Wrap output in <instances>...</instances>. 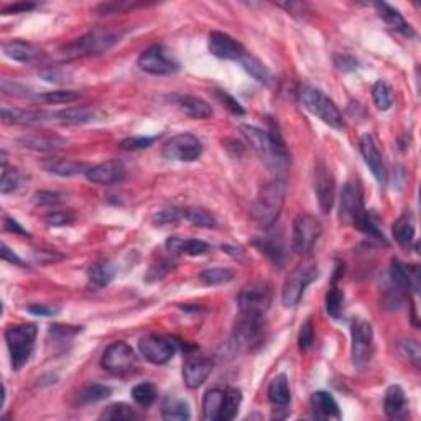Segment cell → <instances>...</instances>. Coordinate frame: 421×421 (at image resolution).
Wrapping results in <instances>:
<instances>
[{"label":"cell","mask_w":421,"mask_h":421,"mask_svg":"<svg viewBox=\"0 0 421 421\" xmlns=\"http://www.w3.org/2000/svg\"><path fill=\"white\" fill-rule=\"evenodd\" d=\"M285 203V184L280 180H272L259 189L254 204L252 217L259 226L270 229L279 221Z\"/></svg>","instance_id":"2"},{"label":"cell","mask_w":421,"mask_h":421,"mask_svg":"<svg viewBox=\"0 0 421 421\" xmlns=\"http://www.w3.org/2000/svg\"><path fill=\"white\" fill-rule=\"evenodd\" d=\"M138 68L153 76H171L180 69V63L165 46L155 45L140 54Z\"/></svg>","instance_id":"10"},{"label":"cell","mask_w":421,"mask_h":421,"mask_svg":"<svg viewBox=\"0 0 421 421\" xmlns=\"http://www.w3.org/2000/svg\"><path fill=\"white\" fill-rule=\"evenodd\" d=\"M6 229H7V230H10V233H15V234L28 235L27 230H25L23 227L20 226L19 222L15 221V219H10V217H7V219H6Z\"/></svg>","instance_id":"59"},{"label":"cell","mask_w":421,"mask_h":421,"mask_svg":"<svg viewBox=\"0 0 421 421\" xmlns=\"http://www.w3.org/2000/svg\"><path fill=\"white\" fill-rule=\"evenodd\" d=\"M360 153H362V157H364V162L367 163V166L370 168V171H372V175L376 176L378 183L385 184L387 180H389V173H387L384 157H382L377 143L374 142V138L370 136H364L360 138Z\"/></svg>","instance_id":"20"},{"label":"cell","mask_w":421,"mask_h":421,"mask_svg":"<svg viewBox=\"0 0 421 421\" xmlns=\"http://www.w3.org/2000/svg\"><path fill=\"white\" fill-rule=\"evenodd\" d=\"M35 7H36L35 3H27V2L14 3V6H8L3 8L2 14H23V12L32 10V8H35Z\"/></svg>","instance_id":"55"},{"label":"cell","mask_w":421,"mask_h":421,"mask_svg":"<svg viewBox=\"0 0 421 421\" xmlns=\"http://www.w3.org/2000/svg\"><path fill=\"white\" fill-rule=\"evenodd\" d=\"M86 178L94 184L100 186H112V184L120 183L125 178V166L120 162L111 160V162L99 163V165L91 166L86 171Z\"/></svg>","instance_id":"19"},{"label":"cell","mask_w":421,"mask_h":421,"mask_svg":"<svg viewBox=\"0 0 421 421\" xmlns=\"http://www.w3.org/2000/svg\"><path fill=\"white\" fill-rule=\"evenodd\" d=\"M2 119L12 124H38L48 120V112L20 111V109H2Z\"/></svg>","instance_id":"32"},{"label":"cell","mask_w":421,"mask_h":421,"mask_svg":"<svg viewBox=\"0 0 421 421\" xmlns=\"http://www.w3.org/2000/svg\"><path fill=\"white\" fill-rule=\"evenodd\" d=\"M181 216L196 227H208V229L209 227H216V219L210 216L208 210H204L201 208L181 209Z\"/></svg>","instance_id":"43"},{"label":"cell","mask_w":421,"mask_h":421,"mask_svg":"<svg viewBox=\"0 0 421 421\" xmlns=\"http://www.w3.org/2000/svg\"><path fill=\"white\" fill-rule=\"evenodd\" d=\"M241 132L268 166L275 168V170L286 166L290 155L283 138L275 127L262 130L255 125H241Z\"/></svg>","instance_id":"1"},{"label":"cell","mask_w":421,"mask_h":421,"mask_svg":"<svg viewBox=\"0 0 421 421\" xmlns=\"http://www.w3.org/2000/svg\"><path fill=\"white\" fill-rule=\"evenodd\" d=\"M43 168L48 173L63 176V178H71V176H78V175H86V171L89 170L86 163L81 162H74V160H65V158H54L48 160V162L43 163Z\"/></svg>","instance_id":"25"},{"label":"cell","mask_w":421,"mask_h":421,"mask_svg":"<svg viewBox=\"0 0 421 421\" xmlns=\"http://www.w3.org/2000/svg\"><path fill=\"white\" fill-rule=\"evenodd\" d=\"M372 98L378 111H389L391 105H393L395 92L389 83L377 81L372 87Z\"/></svg>","instance_id":"37"},{"label":"cell","mask_w":421,"mask_h":421,"mask_svg":"<svg viewBox=\"0 0 421 421\" xmlns=\"http://www.w3.org/2000/svg\"><path fill=\"white\" fill-rule=\"evenodd\" d=\"M398 351L402 354L408 362L415 365V367H420V360H421V349L420 344L416 343L415 339H403L398 343Z\"/></svg>","instance_id":"46"},{"label":"cell","mask_w":421,"mask_h":421,"mask_svg":"<svg viewBox=\"0 0 421 421\" xmlns=\"http://www.w3.org/2000/svg\"><path fill=\"white\" fill-rule=\"evenodd\" d=\"M76 219V214L73 210H53V213H50L48 216L45 217L46 224L48 226H69L73 224Z\"/></svg>","instance_id":"48"},{"label":"cell","mask_w":421,"mask_h":421,"mask_svg":"<svg viewBox=\"0 0 421 421\" xmlns=\"http://www.w3.org/2000/svg\"><path fill=\"white\" fill-rule=\"evenodd\" d=\"M99 418L105 421H130L137 418V413L127 403H112L100 413Z\"/></svg>","instance_id":"39"},{"label":"cell","mask_w":421,"mask_h":421,"mask_svg":"<svg viewBox=\"0 0 421 421\" xmlns=\"http://www.w3.org/2000/svg\"><path fill=\"white\" fill-rule=\"evenodd\" d=\"M111 389L105 385H89L86 389H83L78 395V402L81 405H91V403H98L100 400H105L107 397H111Z\"/></svg>","instance_id":"42"},{"label":"cell","mask_w":421,"mask_h":421,"mask_svg":"<svg viewBox=\"0 0 421 421\" xmlns=\"http://www.w3.org/2000/svg\"><path fill=\"white\" fill-rule=\"evenodd\" d=\"M352 362L357 367L367 365L374 354V331L367 321H356L352 324Z\"/></svg>","instance_id":"13"},{"label":"cell","mask_w":421,"mask_h":421,"mask_svg":"<svg viewBox=\"0 0 421 421\" xmlns=\"http://www.w3.org/2000/svg\"><path fill=\"white\" fill-rule=\"evenodd\" d=\"M407 407V398L405 391L400 385H391L385 391V400H384V408L385 413L390 418H398L405 411Z\"/></svg>","instance_id":"29"},{"label":"cell","mask_w":421,"mask_h":421,"mask_svg":"<svg viewBox=\"0 0 421 421\" xmlns=\"http://www.w3.org/2000/svg\"><path fill=\"white\" fill-rule=\"evenodd\" d=\"M268 398H270L272 405L277 410H285L290 405V400H292V391H290V384L288 377L285 374L277 376L268 385Z\"/></svg>","instance_id":"26"},{"label":"cell","mask_w":421,"mask_h":421,"mask_svg":"<svg viewBox=\"0 0 421 421\" xmlns=\"http://www.w3.org/2000/svg\"><path fill=\"white\" fill-rule=\"evenodd\" d=\"M213 370V360L203 354H188L183 364V378L188 389H197L206 382Z\"/></svg>","instance_id":"17"},{"label":"cell","mask_w":421,"mask_h":421,"mask_svg":"<svg viewBox=\"0 0 421 421\" xmlns=\"http://www.w3.org/2000/svg\"><path fill=\"white\" fill-rule=\"evenodd\" d=\"M216 98L221 100V102L224 104L230 112L235 114V116H244V114H246V111H244L242 105L239 104L237 100L233 98V96L227 94L226 91H216Z\"/></svg>","instance_id":"54"},{"label":"cell","mask_w":421,"mask_h":421,"mask_svg":"<svg viewBox=\"0 0 421 421\" xmlns=\"http://www.w3.org/2000/svg\"><path fill=\"white\" fill-rule=\"evenodd\" d=\"M311 410L319 420H339L341 410L338 402L327 391H314L311 395Z\"/></svg>","instance_id":"24"},{"label":"cell","mask_w":421,"mask_h":421,"mask_svg":"<svg viewBox=\"0 0 421 421\" xmlns=\"http://www.w3.org/2000/svg\"><path fill=\"white\" fill-rule=\"evenodd\" d=\"M323 234V226L311 214H298L293 221L292 248L296 255H308Z\"/></svg>","instance_id":"7"},{"label":"cell","mask_w":421,"mask_h":421,"mask_svg":"<svg viewBox=\"0 0 421 421\" xmlns=\"http://www.w3.org/2000/svg\"><path fill=\"white\" fill-rule=\"evenodd\" d=\"M2 50L7 58L19 63H25V65H27V63H35L41 58V50L23 40L6 41V43L2 45Z\"/></svg>","instance_id":"23"},{"label":"cell","mask_w":421,"mask_h":421,"mask_svg":"<svg viewBox=\"0 0 421 421\" xmlns=\"http://www.w3.org/2000/svg\"><path fill=\"white\" fill-rule=\"evenodd\" d=\"M100 365L107 372L116 374V376H124V374L132 372L137 367V356L127 343L117 341L104 351Z\"/></svg>","instance_id":"11"},{"label":"cell","mask_w":421,"mask_h":421,"mask_svg":"<svg viewBox=\"0 0 421 421\" xmlns=\"http://www.w3.org/2000/svg\"><path fill=\"white\" fill-rule=\"evenodd\" d=\"M235 273L229 268H208V270L199 273V281L208 286L224 285L234 280Z\"/></svg>","instance_id":"41"},{"label":"cell","mask_w":421,"mask_h":421,"mask_svg":"<svg viewBox=\"0 0 421 421\" xmlns=\"http://www.w3.org/2000/svg\"><path fill=\"white\" fill-rule=\"evenodd\" d=\"M162 416L163 420L168 421H184L191 418V411H189L188 403L183 402V400L168 398L166 402L163 403Z\"/></svg>","instance_id":"35"},{"label":"cell","mask_w":421,"mask_h":421,"mask_svg":"<svg viewBox=\"0 0 421 421\" xmlns=\"http://www.w3.org/2000/svg\"><path fill=\"white\" fill-rule=\"evenodd\" d=\"M181 219H183V216H181V209L176 208L163 209L155 214V222H158V224H176Z\"/></svg>","instance_id":"53"},{"label":"cell","mask_w":421,"mask_h":421,"mask_svg":"<svg viewBox=\"0 0 421 421\" xmlns=\"http://www.w3.org/2000/svg\"><path fill=\"white\" fill-rule=\"evenodd\" d=\"M2 259L7 260V262H10V263H15V265H20V267H25L23 260L20 259V257H17L14 252H12L10 248L7 247V244H2Z\"/></svg>","instance_id":"57"},{"label":"cell","mask_w":421,"mask_h":421,"mask_svg":"<svg viewBox=\"0 0 421 421\" xmlns=\"http://www.w3.org/2000/svg\"><path fill=\"white\" fill-rule=\"evenodd\" d=\"M300 99L306 111L321 119L324 124L336 130L344 129L343 114H341L338 105L332 102L323 91L316 89L313 86H305L300 92Z\"/></svg>","instance_id":"4"},{"label":"cell","mask_w":421,"mask_h":421,"mask_svg":"<svg viewBox=\"0 0 421 421\" xmlns=\"http://www.w3.org/2000/svg\"><path fill=\"white\" fill-rule=\"evenodd\" d=\"M132 398L136 400L137 405L143 408L153 405V402L157 400V389L153 384H138L137 387L132 389Z\"/></svg>","instance_id":"44"},{"label":"cell","mask_w":421,"mask_h":421,"mask_svg":"<svg viewBox=\"0 0 421 421\" xmlns=\"http://www.w3.org/2000/svg\"><path fill=\"white\" fill-rule=\"evenodd\" d=\"M28 311L36 316H53L58 313L56 308H52V306H43V305H36V306H28Z\"/></svg>","instance_id":"58"},{"label":"cell","mask_w":421,"mask_h":421,"mask_svg":"<svg viewBox=\"0 0 421 421\" xmlns=\"http://www.w3.org/2000/svg\"><path fill=\"white\" fill-rule=\"evenodd\" d=\"M272 303V288L265 281H255L244 286L239 293L237 305L242 314H257L263 316L265 311L270 308Z\"/></svg>","instance_id":"9"},{"label":"cell","mask_w":421,"mask_h":421,"mask_svg":"<svg viewBox=\"0 0 421 421\" xmlns=\"http://www.w3.org/2000/svg\"><path fill=\"white\" fill-rule=\"evenodd\" d=\"M338 279L339 277H336L334 281H332L331 290L326 294V310L331 318L334 319H339L344 311V292L336 285L338 283Z\"/></svg>","instance_id":"36"},{"label":"cell","mask_w":421,"mask_h":421,"mask_svg":"<svg viewBox=\"0 0 421 421\" xmlns=\"http://www.w3.org/2000/svg\"><path fill=\"white\" fill-rule=\"evenodd\" d=\"M241 61H242L244 69H246L247 73L250 74L254 79H257L259 83L268 84L272 81L270 71L267 69V66H265L263 63H260L259 60H257V58L248 56V54H246V56H244Z\"/></svg>","instance_id":"40"},{"label":"cell","mask_w":421,"mask_h":421,"mask_svg":"<svg viewBox=\"0 0 421 421\" xmlns=\"http://www.w3.org/2000/svg\"><path fill=\"white\" fill-rule=\"evenodd\" d=\"M255 244L259 246L260 250L270 255V259L273 260V262H280L281 255H283V250H281L280 244H277L275 241H270V239H262V241H259Z\"/></svg>","instance_id":"52"},{"label":"cell","mask_w":421,"mask_h":421,"mask_svg":"<svg viewBox=\"0 0 421 421\" xmlns=\"http://www.w3.org/2000/svg\"><path fill=\"white\" fill-rule=\"evenodd\" d=\"M263 316L242 314L239 323L235 324L233 334V343L239 351H254L262 344L263 339Z\"/></svg>","instance_id":"8"},{"label":"cell","mask_w":421,"mask_h":421,"mask_svg":"<svg viewBox=\"0 0 421 421\" xmlns=\"http://www.w3.org/2000/svg\"><path fill=\"white\" fill-rule=\"evenodd\" d=\"M393 237L400 246L408 247L415 239V221L410 213L402 214L393 226Z\"/></svg>","instance_id":"31"},{"label":"cell","mask_w":421,"mask_h":421,"mask_svg":"<svg viewBox=\"0 0 421 421\" xmlns=\"http://www.w3.org/2000/svg\"><path fill=\"white\" fill-rule=\"evenodd\" d=\"M48 119L61 124H86L94 119V112L87 109H68V111L48 112Z\"/></svg>","instance_id":"34"},{"label":"cell","mask_w":421,"mask_h":421,"mask_svg":"<svg viewBox=\"0 0 421 421\" xmlns=\"http://www.w3.org/2000/svg\"><path fill=\"white\" fill-rule=\"evenodd\" d=\"M155 140H157L155 137H130L120 142V149L122 150H143V149H149V147Z\"/></svg>","instance_id":"51"},{"label":"cell","mask_w":421,"mask_h":421,"mask_svg":"<svg viewBox=\"0 0 421 421\" xmlns=\"http://www.w3.org/2000/svg\"><path fill=\"white\" fill-rule=\"evenodd\" d=\"M120 40V35L114 30H105V28H98V30H92L78 40H74L73 43L66 45L61 50L63 58L66 60H74V58H83L89 56V54H98L104 53L107 50H111L117 41Z\"/></svg>","instance_id":"3"},{"label":"cell","mask_w":421,"mask_h":421,"mask_svg":"<svg viewBox=\"0 0 421 421\" xmlns=\"http://www.w3.org/2000/svg\"><path fill=\"white\" fill-rule=\"evenodd\" d=\"M365 213L364 197H362V189L354 181H347L341 191V203H339V217L346 224H356L357 219Z\"/></svg>","instance_id":"14"},{"label":"cell","mask_w":421,"mask_h":421,"mask_svg":"<svg viewBox=\"0 0 421 421\" xmlns=\"http://www.w3.org/2000/svg\"><path fill=\"white\" fill-rule=\"evenodd\" d=\"M222 405H224V390L213 389L206 391L203 398V418L206 421H217L221 418Z\"/></svg>","instance_id":"30"},{"label":"cell","mask_w":421,"mask_h":421,"mask_svg":"<svg viewBox=\"0 0 421 421\" xmlns=\"http://www.w3.org/2000/svg\"><path fill=\"white\" fill-rule=\"evenodd\" d=\"M376 8H377L378 15L384 19V22L389 25L391 30L402 33V35H405V36H413V30H411V27L407 23V20L403 19V15L400 14L397 8L390 7L389 3H384V2L376 3Z\"/></svg>","instance_id":"27"},{"label":"cell","mask_w":421,"mask_h":421,"mask_svg":"<svg viewBox=\"0 0 421 421\" xmlns=\"http://www.w3.org/2000/svg\"><path fill=\"white\" fill-rule=\"evenodd\" d=\"M168 250L173 252V254H186L191 257L196 255H204L209 252V244L204 241H197V239H180V237H171L166 241Z\"/></svg>","instance_id":"28"},{"label":"cell","mask_w":421,"mask_h":421,"mask_svg":"<svg viewBox=\"0 0 421 421\" xmlns=\"http://www.w3.org/2000/svg\"><path fill=\"white\" fill-rule=\"evenodd\" d=\"M318 279V267L313 262H303L290 273L281 292V301L286 308H293L300 303L303 293Z\"/></svg>","instance_id":"6"},{"label":"cell","mask_w":421,"mask_h":421,"mask_svg":"<svg viewBox=\"0 0 421 421\" xmlns=\"http://www.w3.org/2000/svg\"><path fill=\"white\" fill-rule=\"evenodd\" d=\"M242 402V395L241 390L233 389V387H229V389L224 390V405H222V411H221V418L219 421H229L235 418V415H237L239 407H241Z\"/></svg>","instance_id":"38"},{"label":"cell","mask_w":421,"mask_h":421,"mask_svg":"<svg viewBox=\"0 0 421 421\" xmlns=\"http://www.w3.org/2000/svg\"><path fill=\"white\" fill-rule=\"evenodd\" d=\"M138 349H140L142 356L155 365L166 364L176 352L173 341L155 334L145 336V338L138 341Z\"/></svg>","instance_id":"15"},{"label":"cell","mask_w":421,"mask_h":421,"mask_svg":"<svg viewBox=\"0 0 421 421\" xmlns=\"http://www.w3.org/2000/svg\"><path fill=\"white\" fill-rule=\"evenodd\" d=\"M162 153L165 158L175 162H196L203 153V143L191 133H180L163 145Z\"/></svg>","instance_id":"12"},{"label":"cell","mask_w":421,"mask_h":421,"mask_svg":"<svg viewBox=\"0 0 421 421\" xmlns=\"http://www.w3.org/2000/svg\"><path fill=\"white\" fill-rule=\"evenodd\" d=\"M36 326L35 324H19L10 326L6 331V341L8 351H10L12 367L15 370L22 369L30 359L33 347L36 339Z\"/></svg>","instance_id":"5"},{"label":"cell","mask_w":421,"mask_h":421,"mask_svg":"<svg viewBox=\"0 0 421 421\" xmlns=\"http://www.w3.org/2000/svg\"><path fill=\"white\" fill-rule=\"evenodd\" d=\"M23 145L28 147V149H35V150H54L60 147L61 140H56V138H25Z\"/></svg>","instance_id":"50"},{"label":"cell","mask_w":421,"mask_h":421,"mask_svg":"<svg viewBox=\"0 0 421 421\" xmlns=\"http://www.w3.org/2000/svg\"><path fill=\"white\" fill-rule=\"evenodd\" d=\"M87 277H89V281L92 285L102 286L109 285L116 277V265L112 262H96L92 263L87 270Z\"/></svg>","instance_id":"33"},{"label":"cell","mask_w":421,"mask_h":421,"mask_svg":"<svg viewBox=\"0 0 421 421\" xmlns=\"http://www.w3.org/2000/svg\"><path fill=\"white\" fill-rule=\"evenodd\" d=\"M390 277L391 281L397 285L402 292H413L418 293L420 290V272L418 267H410V265L400 262L398 259L391 260L390 265Z\"/></svg>","instance_id":"21"},{"label":"cell","mask_w":421,"mask_h":421,"mask_svg":"<svg viewBox=\"0 0 421 421\" xmlns=\"http://www.w3.org/2000/svg\"><path fill=\"white\" fill-rule=\"evenodd\" d=\"M58 201H60V199H58L56 193H45V191H41V193H36V195H35V203L40 204V206H43V204H56Z\"/></svg>","instance_id":"56"},{"label":"cell","mask_w":421,"mask_h":421,"mask_svg":"<svg viewBox=\"0 0 421 421\" xmlns=\"http://www.w3.org/2000/svg\"><path fill=\"white\" fill-rule=\"evenodd\" d=\"M313 343H314V326H313V321H311V319H308V321H306L301 326L300 336H298V344H300V351L301 352H306L311 346H313Z\"/></svg>","instance_id":"49"},{"label":"cell","mask_w":421,"mask_h":421,"mask_svg":"<svg viewBox=\"0 0 421 421\" xmlns=\"http://www.w3.org/2000/svg\"><path fill=\"white\" fill-rule=\"evenodd\" d=\"M20 176L19 171L14 168H8L7 163H2V180H0V193L2 195H8V193L15 191L19 188Z\"/></svg>","instance_id":"47"},{"label":"cell","mask_w":421,"mask_h":421,"mask_svg":"<svg viewBox=\"0 0 421 421\" xmlns=\"http://www.w3.org/2000/svg\"><path fill=\"white\" fill-rule=\"evenodd\" d=\"M171 100H173L176 107H178L181 112H184L188 117H191V119L204 120L213 116V109H210V105L206 102L204 99L196 98V96L178 94L173 96Z\"/></svg>","instance_id":"22"},{"label":"cell","mask_w":421,"mask_h":421,"mask_svg":"<svg viewBox=\"0 0 421 421\" xmlns=\"http://www.w3.org/2000/svg\"><path fill=\"white\" fill-rule=\"evenodd\" d=\"M314 193L318 197L319 209L324 214H327L334 206L336 199V183L334 176H332L331 170L326 166V163L319 162L314 170Z\"/></svg>","instance_id":"16"},{"label":"cell","mask_w":421,"mask_h":421,"mask_svg":"<svg viewBox=\"0 0 421 421\" xmlns=\"http://www.w3.org/2000/svg\"><path fill=\"white\" fill-rule=\"evenodd\" d=\"M208 46L210 54L219 60H242L246 56L244 46L224 32H210Z\"/></svg>","instance_id":"18"},{"label":"cell","mask_w":421,"mask_h":421,"mask_svg":"<svg viewBox=\"0 0 421 421\" xmlns=\"http://www.w3.org/2000/svg\"><path fill=\"white\" fill-rule=\"evenodd\" d=\"M79 98H81V92L78 91H50L38 96V99L46 104H71Z\"/></svg>","instance_id":"45"}]
</instances>
